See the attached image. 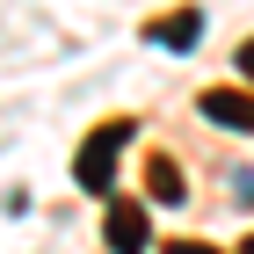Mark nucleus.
<instances>
[{"label":"nucleus","mask_w":254,"mask_h":254,"mask_svg":"<svg viewBox=\"0 0 254 254\" xmlns=\"http://www.w3.org/2000/svg\"><path fill=\"white\" fill-rule=\"evenodd\" d=\"M124 145H131V124H102V131H87V145H80V160H73V175H80V189H95V196H109V182H117V160H124Z\"/></svg>","instance_id":"obj_1"},{"label":"nucleus","mask_w":254,"mask_h":254,"mask_svg":"<svg viewBox=\"0 0 254 254\" xmlns=\"http://www.w3.org/2000/svg\"><path fill=\"white\" fill-rule=\"evenodd\" d=\"M102 240H109V254H145V240H153V225H145V203H109V225H102Z\"/></svg>","instance_id":"obj_2"},{"label":"nucleus","mask_w":254,"mask_h":254,"mask_svg":"<svg viewBox=\"0 0 254 254\" xmlns=\"http://www.w3.org/2000/svg\"><path fill=\"white\" fill-rule=\"evenodd\" d=\"M203 117L225 124V131H254V95H240V87H211V95H203Z\"/></svg>","instance_id":"obj_3"},{"label":"nucleus","mask_w":254,"mask_h":254,"mask_svg":"<svg viewBox=\"0 0 254 254\" xmlns=\"http://www.w3.org/2000/svg\"><path fill=\"white\" fill-rule=\"evenodd\" d=\"M196 29H203V15H196V7H175V15H167V22H153L145 37H153V44H167V51H189V44H196Z\"/></svg>","instance_id":"obj_4"},{"label":"nucleus","mask_w":254,"mask_h":254,"mask_svg":"<svg viewBox=\"0 0 254 254\" xmlns=\"http://www.w3.org/2000/svg\"><path fill=\"white\" fill-rule=\"evenodd\" d=\"M145 175H153V196H160V203H182V175H175V160H153Z\"/></svg>","instance_id":"obj_5"},{"label":"nucleus","mask_w":254,"mask_h":254,"mask_svg":"<svg viewBox=\"0 0 254 254\" xmlns=\"http://www.w3.org/2000/svg\"><path fill=\"white\" fill-rule=\"evenodd\" d=\"M167 254H218V247H196V240H175Z\"/></svg>","instance_id":"obj_6"},{"label":"nucleus","mask_w":254,"mask_h":254,"mask_svg":"<svg viewBox=\"0 0 254 254\" xmlns=\"http://www.w3.org/2000/svg\"><path fill=\"white\" fill-rule=\"evenodd\" d=\"M240 73H247V80H254V44H240Z\"/></svg>","instance_id":"obj_7"},{"label":"nucleus","mask_w":254,"mask_h":254,"mask_svg":"<svg viewBox=\"0 0 254 254\" xmlns=\"http://www.w3.org/2000/svg\"><path fill=\"white\" fill-rule=\"evenodd\" d=\"M240 254H254V240H247V247H240Z\"/></svg>","instance_id":"obj_8"}]
</instances>
